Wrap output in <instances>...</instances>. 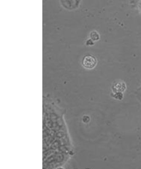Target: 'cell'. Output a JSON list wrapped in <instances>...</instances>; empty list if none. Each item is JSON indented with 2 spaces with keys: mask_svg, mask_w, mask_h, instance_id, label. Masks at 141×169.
Listing matches in <instances>:
<instances>
[{
  "mask_svg": "<svg viewBox=\"0 0 141 169\" xmlns=\"http://www.w3.org/2000/svg\"><path fill=\"white\" fill-rule=\"evenodd\" d=\"M81 0H60L62 7L69 10H75L79 6Z\"/></svg>",
  "mask_w": 141,
  "mask_h": 169,
  "instance_id": "1",
  "label": "cell"
},
{
  "mask_svg": "<svg viewBox=\"0 0 141 169\" xmlns=\"http://www.w3.org/2000/svg\"><path fill=\"white\" fill-rule=\"evenodd\" d=\"M82 63L84 68L90 70L94 68L96 65V58L91 55H87L83 57Z\"/></svg>",
  "mask_w": 141,
  "mask_h": 169,
  "instance_id": "2",
  "label": "cell"
},
{
  "mask_svg": "<svg viewBox=\"0 0 141 169\" xmlns=\"http://www.w3.org/2000/svg\"><path fill=\"white\" fill-rule=\"evenodd\" d=\"M91 39L93 41H98L100 39V36L97 32L93 31L91 32L90 34Z\"/></svg>",
  "mask_w": 141,
  "mask_h": 169,
  "instance_id": "3",
  "label": "cell"
},
{
  "mask_svg": "<svg viewBox=\"0 0 141 169\" xmlns=\"http://www.w3.org/2000/svg\"><path fill=\"white\" fill-rule=\"evenodd\" d=\"M93 41L91 39H88V40H87V42H86V45H87V46L93 45H94Z\"/></svg>",
  "mask_w": 141,
  "mask_h": 169,
  "instance_id": "4",
  "label": "cell"
}]
</instances>
